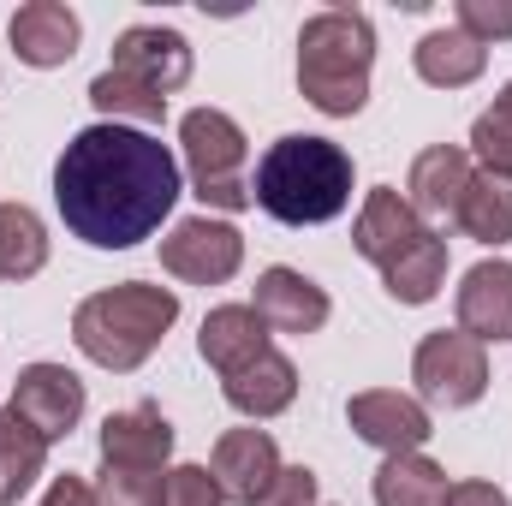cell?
<instances>
[{"label": "cell", "mask_w": 512, "mask_h": 506, "mask_svg": "<svg viewBox=\"0 0 512 506\" xmlns=\"http://www.w3.org/2000/svg\"><path fill=\"white\" fill-rule=\"evenodd\" d=\"M179 155L137 126H84L54 161V203L72 239L131 251L161 233L179 203Z\"/></svg>", "instance_id": "obj_1"}, {"label": "cell", "mask_w": 512, "mask_h": 506, "mask_svg": "<svg viewBox=\"0 0 512 506\" xmlns=\"http://www.w3.org/2000/svg\"><path fill=\"white\" fill-rule=\"evenodd\" d=\"M251 197L280 227H322V221L346 215V203H352V155L334 137L286 131L280 143L262 149Z\"/></svg>", "instance_id": "obj_2"}, {"label": "cell", "mask_w": 512, "mask_h": 506, "mask_svg": "<svg viewBox=\"0 0 512 506\" xmlns=\"http://www.w3.org/2000/svg\"><path fill=\"white\" fill-rule=\"evenodd\" d=\"M376 72V24L358 6H322L298 30V90L316 114L352 120L370 102Z\"/></svg>", "instance_id": "obj_3"}, {"label": "cell", "mask_w": 512, "mask_h": 506, "mask_svg": "<svg viewBox=\"0 0 512 506\" xmlns=\"http://www.w3.org/2000/svg\"><path fill=\"white\" fill-rule=\"evenodd\" d=\"M179 322V292L173 286H149V280H120L108 292H90L72 310V340L90 364L131 376L137 364H149V352L167 340V328Z\"/></svg>", "instance_id": "obj_4"}, {"label": "cell", "mask_w": 512, "mask_h": 506, "mask_svg": "<svg viewBox=\"0 0 512 506\" xmlns=\"http://www.w3.org/2000/svg\"><path fill=\"white\" fill-rule=\"evenodd\" d=\"M179 149H185V173H191V191L209 203V209H251V179H245V161H251V143L233 114L221 108H191L179 120Z\"/></svg>", "instance_id": "obj_5"}, {"label": "cell", "mask_w": 512, "mask_h": 506, "mask_svg": "<svg viewBox=\"0 0 512 506\" xmlns=\"http://www.w3.org/2000/svg\"><path fill=\"white\" fill-rule=\"evenodd\" d=\"M411 381H417L423 405L465 411V405H477L489 393V346L471 340L465 328H435L411 352Z\"/></svg>", "instance_id": "obj_6"}, {"label": "cell", "mask_w": 512, "mask_h": 506, "mask_svg": "<svg viewBox=\"0 0 512 506\" xmlns=\"http://www.w3.org/2000/svg\"><path fill=\"white\" fill-rule=\"evenodd\" d=\"M161 268L185 286H227L245 268V233L233 221L191 215L161 239Z\"/></svg>", "instance_id": "obj_7"}, {"label": "cell", "mask_w": 512, "mask_h": 506, "mask_svg": "<svg viewBox=\"0 0 512 506\" xmlns=\"http://www.w3.org/2000/svg\"><path fill=\"white\" fill-rule=\"evenodd\" d=\"M191 42L179 36V30H167V24H131L120 30V42H114V72H126L131 84H143V90H155V96H173V90H185L191 84Z\"/></svg>", "instance_id": "obj_8"}, {"label": "cell", "mask_w": 512, "mask_h": 506, "mask_svg": "<svg viewBox=\"0 0 512 506\" xmlns=\"http://www.w3.org/2000/svg\"><path fill=\"white\" fill-rule=\"evenodd\" d=\"M12 411L54 447L84 417V381L72 376L66 364H30V370H18V381H12Z\"/></svg>", "instance_id": "obj_9"}, {"label": "cell", "mask_w": 512, "mask_h": 506, "mask_svg": "<svg viewBox=\"0 0 512 506\" xmlns=\"http://www.w3.org/2000/svg\"><path fill=\"white\" fill-rule=\"evenodd\" d=\"M346 423L358 429V441H370V447H382V453H423V441L435 435L429 405H423V399H411V393H399V387L352 393Z\"/></svg>", "instance_id": "obj_10"}, {"label": "cell", "mask_w": 512, "mask_h": 506, "mask_svg": "<svg viewBox=\"0 0 512 506\" xmlns=\"http://www.w3.org/2000/svg\"><path fill=\"white\" fill-rule=\"evenodd\" d=\"M471 149H459V143H429L417 161H411V173H405V203L417 209V221L429 227H453L459 221V203H465V185H471Z\"/></svg>", "instance_id": "obj_11"}, {"label": "cell", "mask_w": 512, "mask_h": 506, "mask_svg": "<svg viewBox=\"0 0 512 506\" xmlns=\"http://www.w3.org/2000/svg\"><path fill=\"white\" fill-rule=\"evenodd\" d=\"M251 310L268 322V334H322L328 316H334L328 292H322L304 268H286V262H274V268L256 274Z\"/></svg>", "instance_id": "obj_12"}, {"label": "cell", "mask_w": 512, "mask_h": 506, "mask_svg": "<svg viewBox=\"0 0 512 506\" xmlns=\"http://www.w3.org/2000/svg\"><path fill=\"white\" fill-rule=\"evenodd\" d=\"M6 42L18 48V60H24V66L54 72V66H66V60L78 54L84 24H78V12H72V6H60V0H24V6L6 18Z\"/></svg>", "instance_id": "obj_13"}, {"label": "cell", "mask_w": 512, "mask_h": 506, "mask_svg": "<svg viewBox=\"0 0 512 506\" xmlns=\"http://www.w3.org/2000/svg\"><path fill=\"white\" fill-rule=\"evenodd\" d=\"M102 465H120V471H161L173 459V423L155 411V405H131V411H108L102 423Z\"/></svg>", "instance_id": "obj_14"}, {"label": "cell", "mask_w": 512, "mask_h": 506, "mask_svg": "<svg viewBox=\"0 0 512 506\" xmlns=\"http://www.w3.org/2000/svg\"><path fill=\"white\" fill-rule=\"evenodd\" d=\"M453 310H459V328L483 346H501L512 340V262H477L459 292H453Z\"/></svg>", "instance_id": "obj_15"}, {"label": "cell", "mask_w": 512, "mask_h": 506, "mask_svg": "<svg viewBox=\"0 0 512 506\" xmlns=\"http://www.w3.org/2000/svg\"><path fill=\"white\" fill-rule=\"evenodd\" d=\"M209 471H215V483H221V495H227V501L251 506L256 495L280 477V447H274V435H268V429H227V435L215 441Z\"/></svg>", "instance_id": "obj_16"}, {"label": "cell", "mask_w": 512, "mask_h": 506, "mask_svg": "<svg viewBox=\"0 0 512 506\" xmlns=\"http://www.w3.org/2000/svg\"><path fill=\"white\" fill-rule=\"evenodd\" d=\"M423 233H429V227L417 221V209H411V203H405L393 185H376V191L364 197V209H358L352 245H358V256H364V262L387 268V262H399V256L411 251Z\"/></svg>", "instance_id": "obj_17"}, {"label": "cell", "mask_w": 512, "mask_h": 506, "mask_svg": "<svg viewBox=\"0 0 512 506\" xmlns=\"http://www.w3.org/2000/svg\"><path fill=\"white\" fill-rule=\"evenodd\" d=\"M221 393H227V405L239 411V417H251V423H268V417H280L292 399H298V370H292V358L286 352H262L251 364H239L233 376H221Z\"/></svg>", "instance_id": "obj_18"}, {"label": "cell", "mask_w": 512, "mask_h": 506, "mask_svg": "<svg viewBox=\"0 0 512 506\" xmlns=\"http://www.w3.org/2000/svg\"><path fill=\"white\" fill-rule=\"evenodd\" d=\"M197 352L215 376H233L239 364H251L268 352V322L256 316L251 304H215L203 316V334H197Z\"/></svg>", "instance_id": "obj_19"}, {"label": "cell", "mask_w": 512, "mask_h": 506, "mask_svg": "<svg viewBox=\"0 0 512 506\" xmlns=\"http://www.w3.org/2000/svg\"><path fill=\"white\" fill-rule=\"evenodd\" d=\"M411 66H417V78L435 84V90H465V84L483 78L489 48H477L465 30H429V36L411 48Z\"/></svg>", "instance_id": "obj_20"}, {"label": "cell", "mask_w": 512, "mask_h": 506, "mask_svg": "<svg viewBox=\"0 0 512 506\" xmlns=\"http://www.w3.org/2000/svg\"><path fill=\"white\" fill-rule=\"evenodd\" d=\"M48 471V441L6 405L0 411V506H18Z\"/></svg>", "instance_id": "obj_21"}, {"label": "cell", "mask_w": 512, "mask_h": 506, "mask_svg": "<svg viewBox=\"0 0 512 506\" xmlns=\"http://www.w3.org/2000/svg\"><path fill=\"white\" fill-rule=\"evenodd\" d=\"M447 489L453 483L429 453H387L376 471V506H441Z\"/></svg>", "instance_id": "obj_22"}, {"label": "cell", "mask_w": 512, "mask_h": 506, "mask_svg": "<svg viewBox=\"0 0 512 506\" xmlns=\"http://www.w3.org/2000/svg\"><path fill=\"white\" fill-rule=\"evenodd\" d=\"M453 227L465 239H477V245H512V179H501V173H471Z\"/></svg>", "instance_id": "obj_23"}, {"label": "cell", "mask_w": 512, "mask_h": 506, "mask_svg": "<svg viewBox=\"0 0 512 506\" xmlns=\"http://www.w3.org/2000/svg\"><path fill=\"white\" fill-rule=\"evenodd\" d=\"M441 280H447V239L441 233H423L399 262L382 268V286L393 304H429L441 292Z\"/></svg>", "instance_id": "obj_24"}, {"label": "cell", "mask_w": 512, "mask_h": 506, "mask_svg": "<svg viewBox=\"0 0 512 506\" xmlns=\"http://www.w3.org/2000/svg\"><path fill=\"white\" fill-rule=\"evenodd\" d=\"M48 268V227L30 203H0V280H30Z\"/></svg>", "instance_id": "obj_25"}, {"label": "cell", "mask_w": 512, "mask_h": 506, "mask_svg": "<svg viewBox=\"0 0 512 506\" xmlns=\"http://www.w3.org/2000/svg\"><path fill=\"white\" fill-rule=\"evenodd\" d=\"M90 102H96L114 126H120V120H137V126H161V120H167V96L131 84L126 72H114V66L90 78Z\"/></svg>", "instance_id": "obj_26"}, {"label": "cell", "mask_w": 512, "mask_h": 506, "mask_svg": "<svg viewBox=\"0 0 512 506\" xmlns=\"http://www.w3.org/2000/svg\"><path fill=\"white\" fill-rule=\"evenodd\" d=\"M471 155L483 161V173L512 179V78L501 84L495 108H483V114H477V126H471Z\"/></svg>", "instance_id": "obj_27"}, {"label": "cell", "mask_w": 512, "mask_h": 506, "mask_svg": "<svg viewBox=\"0 0 512 506\" xmlns=\"http://www.w3.org/2000/svg\"><path fill=\"white\" fill-rule=\"evenodd\" d=\"M96 506H167V477H161V471H120V465H102V477H96Z\"/></svg>", "instance_id": "obj_28"}, {"label": "cell", "mask_w": 512, "mask_h": 506, "mask_svg": "<svg viewBox=\"0 0 512 506\" xmlns=\"http://www.w3.org/2000/svg\"><path fill=\"white\" fill-rule=\"evenodd\" d=\"M453 18H459L453 30H465L477 48H489V42H512V0H459Z\"/></svg>", "instance_id": "obj_29"}, {"label": "cell", "mask_w": 512, "mask_h": 506, "mask_svg": "<svg viewBox=\"0 0 512 506\" xmlns=\"http://www.w3.org/2000/svg\"><path fill=\"white\" fill-rule=\"evenodd\" d=\"M167 506H227V495L209 465H179L167 471Z\"/></svg>", "instance_id": "obj_30"}, {"label": "cell", "mask_w": 512, "mask_h": 506, "mask_svg": "<svg viewBox=\"0 0 512 506\" xmlns=\"http://www.w3.org/2000/svg\"><path fill=\"white\" fill-rule=\"evenodd\" d=\"M251 506H316V471L310 465H280V477Z\"/></svg>", "instance_id": "obj_31"}, {"label": "cell", "mask_w": 512, "mask_h": 506, "mask_svg": "<svg viewBox=\"0 0 512 506\" xmlns=\"http://www.w3.org/2000/svg\"><path fill=\"white\" fill-rule=\"evenodd\" d=\"M42 506H96V489H90L84 477H72V471H66V477H54V483H48Z\"/></svg>", "instance_id": "obj_32"}, {"label": "cell", "mask_w": 512, "mask_h": 506, "mask_svg": "<svg viewBox=\"0 0 512 506\" xmlns=\"http://www.w3.org/2000/svg\"><path fill=\"white\" fill-rule=\"evenodd\" d=\"M441 506H512V501H507V489H495V483H453Z\"/></svg>", "instance_id": "obj_33"}]
</instances>
